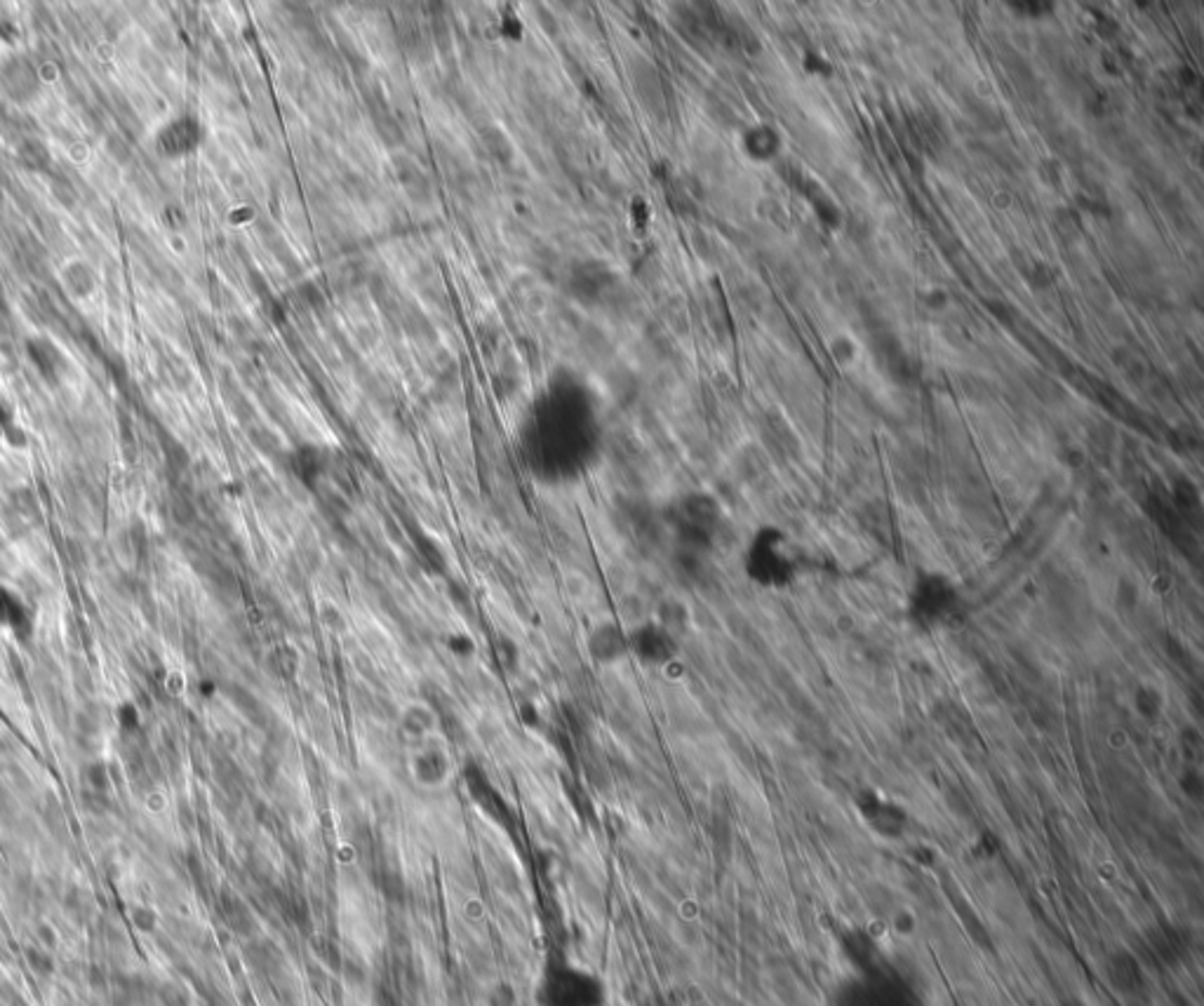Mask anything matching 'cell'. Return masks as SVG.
I'll return each instance as SVG.
<instances>
[{
  "label": "cell",
  "mask_w": 1204,
  "mask_h": 1006,
  "mask_svg": "<svg viewBox=\"0 0 1204 1006\" xmlns=\"http://www.w3.org/2000/svg\"><path fill=\"white\" fill-rule=\"evenodd\" d=\"M746 570L763 588H784L795 578L793 558L786 550L781 536L774 532L760 534L755 544H751Z\"/></svg>",
  "instance_id": "cell-3"
},
{
  "label": "cell",
  "mask_w": 1204,
  "mask_h": 1006,
  "mask_svg": "<svg viewBox=\"0 0 1204 1006\" xmlns=\"http://www.w3.org/2000/svg\"><path fill=\"white\" fill-rule=\"evenodd\" d=\"M29 355H31L34 365L40 369V375H46V377H57L62 353H60V349L54 347V343H52L50 339H43V337H40V339H38V337L31 339V341H29Z\"/></svg>",
  "instance_id": "cell-8"
},
{
  "label": "cell",
  "mask_w": 1204,
  "mask_h": 1006,
  "mask_svg": "<svg viewBox=\"0 0 1204 1006\" xmlns=\"http://www.w3.org/2000/svg\"><path fill=\"white\" fill-rule=\"evenodd\" d=\"M64 283L68 287V292L72 297L78 299H86L94 292L96 287V278H94V271L88 264H72L64 271Z\"/></svg>",
  "instance_id": "cell-9"
},
{
  "label": "cell",
  "mask_w": 1204,
  "mask_h": 1006,
  "mask_svg": "<svg viewBox=\"0 0 1204 1006\" xmlns=\"http://www.w3.org/2000/svg\"><path fill=\"white\" fill-rule=\"evenodd\" d=\"M0 92L15 104H29L36 100L40 92V76L29 57L12 54L0 64Z\"/></svg>",
  "instance_id": "cell-5"
},
{
  "label": "cell",
  "mask_w": 1204,
  "mask_h": 1006,
  "mask_svg": "<svg viewBox=\"0 0 1204 1006\" xmlns=\"http://www.w3.org/2000/svg\"><path fill=\"white\" fill-rule=\"evenodd\" d=\"M398 729H400V736L405 739L407 748L442 734L436 710L424 701L407 703L398 718Z\"/></svg>",
  "instance_id": "cell-7"
},
{
  "label": "cell",
  "mask_w": 1204,
  "mask_h": 1006,
  "mask_svg": "<svg viewBox=\"0 0 1204 1006\" xmlns=\"http://www.w3.org/2000/svg\"><path fill=\"white\" fill-rule=\"evenodd\" d=\"M12 429H15V419H12V409L8 405V400L3 397V393H0V433L5 435Z\"/></svg>",
  "instance_id": "cell-10"
},
{
  "label": "cell",
  "mask_w": 1204,
  "mask_h": 1006,
  "mask_svg": "<svg viewBox=\"0 0 1204 1006\" xmlns=\"http://www.w3.org/2000/svg\"><path fill=\"white\" fill-rule=\"evenodd\" d=\"M205 130L196 116H174L156 130L154 146L158 156L168 160H179L191 156L193 151H198L203 144Z\"/></svg>",
  "instance_id": "cell-4"
},
{
  "label": "cell",
  "mask_w": 1204,
  "mask_h": 1006,
  "mask_svg": "<svg viewBox=\"0 0 1204 1006\" xmlns=\"http://www.w3.org/2000/svg\"><path fill=\"white\" fill-rule=\"evenodd\" d=\"M960 607V592L946 576H922L912 586L908 600V614L920 628H938Z\"/></svg>",
  "instance_id": "cell-1"
},
{
  "label": "cell",
  "mask_w": 1204,
  "mask_h": 1006,
  "mask_svg": "<svg viewBox=\"0 0 1204 1006\" xmlns=\"http://www.w3.org/2000/svg\"><path fill=\"white\" fill-rule=\"evenodd\" d=\"M0 628L8 630L22 642H29L36 630V616L31 604L24 600L20 590L8 584H0Z\"/></svg>",
  "instance_id": "cell-6"
},
{
  "label": "cell",
  "mask_w": 1204,
  "mask_h": 1006,
  "mask_svg": "<svg viewBox=\"0 0 1204 1006\" xmlns=\"http://www.w3.org/2000/svg\"><path fill=\"white\" fill-rule=\"evenodd\" d=\"M407 771L412 783L424 793L445 791L454 779V755L445 736H433L407 748Z\"/></svg>",
  "instance_id": "cell-2"
}]
</instances>
